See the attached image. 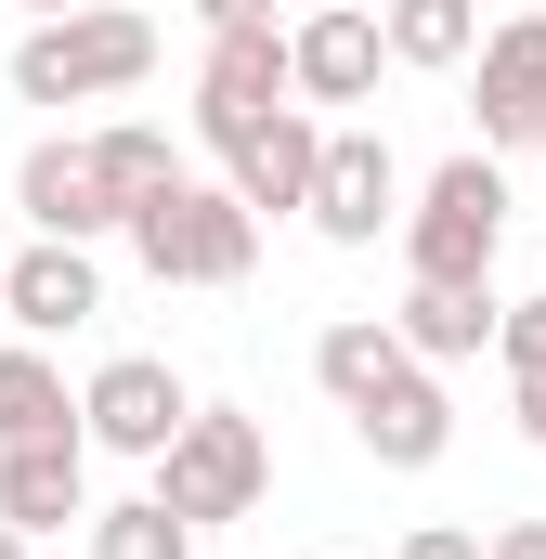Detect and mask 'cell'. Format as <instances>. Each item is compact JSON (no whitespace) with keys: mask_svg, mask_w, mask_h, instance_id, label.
Wrapping results in <instances>:
<instances>
[{"mask_svg":"<svg viewBox=\"0 0 546 559\" xmlns=\"http://www.w3.org/2000/svg\"><path fill=\"white\" fill-rule=\"evenodd\" d=\"M143 66H156V13H131V0L39 13V26L13 39V92H26V105H105V92H131Z\"/></svg>","mask_w":546,"mask_h":559,"instance_id":"1","label":"cell"},{"mask_svg":"<svg viewBox=\"0 0 546 559\" xmlns=\"http://www.w3.org/2000/svg\"><path fill=\"white\" fill-rule=\"evenodd\" d=\"M131 261L156 286H248V261H261V209L235 195V182H156L131 209Z\"/></svg>","mask_w":546,"mask_h":559,"instance_id":"2","label":"cell"},{"mask_svg":"<svg viewBox=\"0 0 546 559\" xmlns=\"http://www.w3.org/2000/svg\"><path fill=\"white\" fill-rule=\"evenodd\" d=\"M495 248H508V182H495V143H468L404 209V274L416 286H495Z\"/></svg>","mask_w":546,"mask_h":559,"instance_id":"3","label":"cell"},{"mask_svg":"<svg viewBox=\"0 0 546 559\" xmlns=\"http://www.w3.org/2000/svg\"><path fill=\"white\" fill-rule=\"evenodd\" d=\"M156 495L209 534V521H248L273 495V442H261V417H235V404H195L182 417V442L156 455Z\"/></svg>","mask_w":546,"mask_h":559,"instance_id":"4","label":"cell"},{"mask_svg":"<svg viewBox=\"0 0 546 559\" xmlns=\"http://www.w3.org/2000/svg\"><path fill=\"white\" fill-rule=\"evenodd\" d=\"M273 105H299V66H286V26H209V66H195V131L235 143L261 131Z\"/></svg>","mask_w":546,"mask_h":559,"instance_id":"5","label":"cell"},{"mask_svg":"<svg viewBox=\"0 0 546 559\" xmlns=\"http://www.w3.org/2000/svg\"><path fill=\"white\" fill-rule=\"evenodd\" d=\"M182 417H195V391L156 365V352H118V365H92V391H79V429H92V455H169L182 442Z\"/></svg>","mask_w":546,"mask_h":559,"instance_id":"6","label":"cell"},{"mask_svg":"<svg viewBox=\"0 0 546 559\" xmlns=\"http://www.w3.org/2000/svg\"><path fill=\"white\" fill-rule=\"evenodd\" d=\"M325 248H378L391 222H404V169H391V143L378 131H325V169H312V209H299Z\"/></svg>","mask_w":546,"mask_h":559,"instance_id":"7","label":"cell"},{"mask_svg":"<svg viewBox=\"0 0 546 559\" xmlns=\"http://www.w3.org/2000/svg\"><path fill=\"white\" fill-rule=\"evenodd\" d=\"M13 209H26L39 235H66V248H92V235H131V195L105 182V156H92V143H26V169H13Z\"/></svg>","mask_w":546,"mask_h":559,"instance_id":"8","label":"cell"},{"mask_svg":"<svg viewBox=\"0 0 546 559\" xmlns=\"http://www.w3.org/2000/svg\"><path fill=\"white\" fill-rule=\"evenodd\" d=\"M286 66H299V105H365L378 66H391L378 0H325V13H299V26H286Z\"/></svg>","mask_w":546,"mask_h":559,"instance_id":"9","label":"cell"},{"mask_svg":"<svg viewBox=\"0 0 546 559\" xmlns=\"http://www.w3.org/2000/svg\"><path fill=\"white\" fill-rule=\"evenodd\" d=\"M79 495H92V429L0 442V521H13V534H66V521H92Z\"/></svg>","mask_w":546,"mask_h":559,"instance_id":"10","label":"cell"},{"mask_svg":"<svg viewBox=\"0 0 546 559\" xmlns=\"http://www.w3.org/2000/svg\"><path fill=\"white\" fill-rule=\"evenodd\" d=\"M468 66H482V143H546V13H508Z\"/></svg>","mask_w":546,"mask_h":559,"instance_id":"11","label":"cell"},{"mask_svg":"<svg viewBox=\"0 0 546 559\" xmlns=\"http://www.w3.org/2000/svg\"><path fill=\"white\" fill-rule=\"evenodd\" d=\"M222 169H235V195H248L261 222H273V209H312V169H325V118H312V105H273V118L235 143Z\"/></svg>","mask_w":546,"mask_h":559,"instance_id":"12","label":"cell"},{"mask_svg":"<svg viewBox=\"0 0 546 559\" xmlns=\"http://www.w3.org/2000/svg\"><path fill=\"white\" fill-rule=\"evenodd\" d=\"M352 429H365V455H378V468H442V442H455L442 365H404L378 404H352Z\"/></svg>","mask_w":546,"mask_h":559,"instance_id":"13","label":"cell"},{"mask_svg":"<svg viewBox=\"0 0 546 559\" xmlns=\"http://www.w3.org/2000/svg\"><path fill=\"white\" fill-rule=\"evenodd\" d=\"M92 312H105V274H92V248H66V235L13 248V325H26V338H66V325H92Z\"/></svg>","mask_w":546,"mask_h":559,"instance_id":"14","label":"cell"},{"mask_svg":"<svg viewBox=\"0 0 546 559\" xmlns=\"http://www.w3.org/2000/svg\"><path fill=\"white\" fill-rule=\"evenodd\" d=\"M404 365H416V352H404V325H391V312H339V325L312 338V378L339 391V417H352V404H378Z\"/></svg>","mask_w":546,"mask_h":559,"instance_id":"15","label":"cell"},{"mask_svg":"<svg viewBox=\"0 0 546 559\" xmlns=\"http://www.w3.org/2000/svg\"><path fill=\"white\" fill-rule=\"evenodd\" d=\"M391 325H404L416 365H468L508 312H495V286H404V312H391Z\"/></svg>","mask_w":546,"mask_h":559,"instance_id":"16","label":"cell"},{"mask_svg":"<svg viewBox=\"0 0 546 559\" xmlns=\"http://www.w3.org/2000/svg\"><path fill=\"white\" fill-rule=\"evenodd\" d=\"M378 26H391V66H416V79H455L495 26H482V0H378Z\"/></svg>","mask_w":546,"mask_h":559,"instance_id":"17","label":"cell"},{"mask_svg":"<svg viewBox=\"0 0 546 559\" xmlns=\"http://www.w3.org/2000/svg\"><path fill=\"white\" fill-rule=\"evenodd\" d=\"M52 429H79L66 365H52L39 338H0V442H52Z\"/></svg>","mask_w":546,"mask_h":559,"instance_id":"18","label":"cell"},{"mask_svg":"<svg viewBox=\"0 0 546 559\" xmlns=\"http://www.w3.org/2000/svg\"><path fill=\"white\" fill-rule=\"evenodd\" d=\"M92 559H195V521H182L169 495H131V508L92 521Z\"/></svg>","mask_w":546,"mask_h":559,"instance_id":"19","label":"cell"},{"mask_svg":"<svg viewBox=\"0 0 546 559\" xmlns=\"http://www.w3.org/2000/svg\"><path fill=\"white\" fill-rule=\"evenodd\" d=\"M92 156H105V182L118 195H156V182H182V156H169V131H143V118H118V131H92Z\"/></svg>","mask_w":546,"mask_h":559,"instance_id":"20","label":"cell"},{"mask_svg":"<svg viewBox=\"0 0 546 559\" xmlns=\"http://www.w3.org/2000/svg\"><path fill=\"white\" fill-rule=\"evenodd\" d=\"M495 352H508V378H521V429L546 442V299H508V325H495Z\"/></svg>","mask_w":546,"mask_h":559,"instance_id":"21","label":"cell"},{"mask_svg":"<svg viewBox=\"0 0 546 559\" xmlns=\"http://www.w3.org/2000/svg\"><path fill=\"white\" fill-rule=\"evenodd\" d=\"M391 559H482V534H468V521H416Z\"/></svg>","mask_w":546,"mask_h":559,"instance_id":"22","label":"cell"},{"mask_svg":"<svg viewBox=\"0 0 546 559\" xmlns=\"http://www.w3.org/2000/svg\"><path fill=\"white\" fill-rule=\"evenodd\" d=\"M482 559H546V521H495V534H482Z\"/></svg>","mask_w":546,"mask_h":559,"instance_id":"23","label":"cell"},{"mask_svg":"<svg viewBox=\"0 0 546 559\" xmlns=\"http://www.w3.org/2000/svg\"><path fill=\"white\" fill-rule=\"evenodd\" d=\"M209 26H273V0H195Z\"/></svg>","mask_w":546,"mask_h":559,"instance_id":"24","label":"cell"},{"mask_svg":"<svg viewBox=\"0 0 546 559\" xmlns=\"http://www.w3.org/2000/svg\"><path fill=\"white\" fill-rule=\"evenodd\" d=\"M0 325H13V261H0Z\"/></svg>","mask_w":546,"mask_h":559,"instance_id":"25","label":"cell"},{"mask_svg":"<svg viewBox=\"0 0 546 559\" xmlns=\"http://www.w3.org/2000/svg\"><path fill=\"white\" fill-rule=\"evenodd\" d=\"M0 559H26V534H13V521H0Z\"/></svg>","mask_w":546,"mask_h":559,"instance_id":"26","label":"cell"},{"mask_svg":"<svg viewBox=\"0 0 546 559\" xmlns=\"http://www.w3.org/2000/svg\"><path fill=\"white\" fill-rule=\"evenodd\" d=\"M26 13H79V0H26Z\"/></svg>","mask_w":546,"mask_h":559,"instance_id":"27","label":"cell"}]
</instances>
